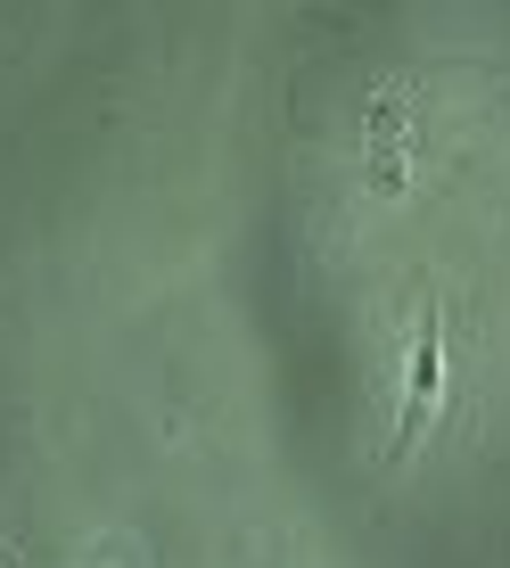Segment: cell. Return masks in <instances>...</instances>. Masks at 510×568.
I'll return each instance as SVG.
<instances>
[{
  "label": "cell",
  "mask_w": 510,
  "mask_h": 568,
  "mask_svg": "<svg viewBox=\"0 0 510 568\" xmlns=\"http://www.w3.org/2000/svg\"><path fill=\"white\" fill-rule=\"evenodd\" d=\"M404 91H379L370 100V182L379 190H404Z\"/></svg>",
  "instance_id": "cell-2"
},
{
  "label": "cell",
  "mask_w": 510,
  "mask_h": 568,
  "mask_svg": "<svg viewBox=\"0 0 510 568\" xmlns=\"http://www.w3.org/2000/svg\"><path fill=\"white\" fill-rule=\"evenodd\" d=\"M437 404H445V313L428 305V313H420V338H411V379H404V413H396L387 454H411V445H420V428L437 420Z\"/></svg>",
  "instance_id": "cell-1"
}]
</instances>
